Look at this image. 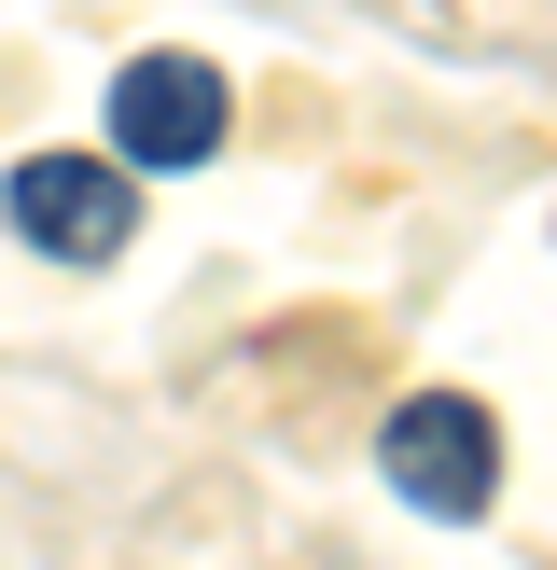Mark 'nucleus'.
Instances as JSON below:
<instances>
[{
  "label": "nucleus",
  "instance_id": "obj_1",
  "mask_svg": "<svg viewBox=\"0 0 557 570\" xmlns=\"http://www.w3.org/2000/svg\"><path fill=\"white\" fill-rule=\"evenodd\" d=\"M377 460H390V488H404L432 529H473L501 501V417L473 404V390H418V404H390Z\"/></svg>",
  "mask_w": 557,
  "mask_h": 570
},
{
  "label": "nucleus",
  "instance_id": "obj_2",
  "mask_svg": "<svg viewBox=\"0 0 557 570\" xmlns=\"http://www.w3.org/2000/svg\"><path fill=\"white\" fill-rule=\"evenodd\" d=\"M0 223H14L42 265H111L139 237V167L126 154H28L0 181Z\"/></svg>",
  "mask_w": 557,
  "mask_h": 570
},
{
  "label": "nucleus",
  "instance_id": "obj_3",
  "mask_svg": "<svg viewBox=\"0 0 557 570\" xmlns=\"http://www.w3.org/2000/svg\"><path fill=\"white\" fill-rule=\"evenodd\" d=\"M223 126H237V98L209 56H126L111 70V154L126 167H209Z\"/></svg>",
  "mask_w": 557,
  "mask_h": 570
}]
</instances>
